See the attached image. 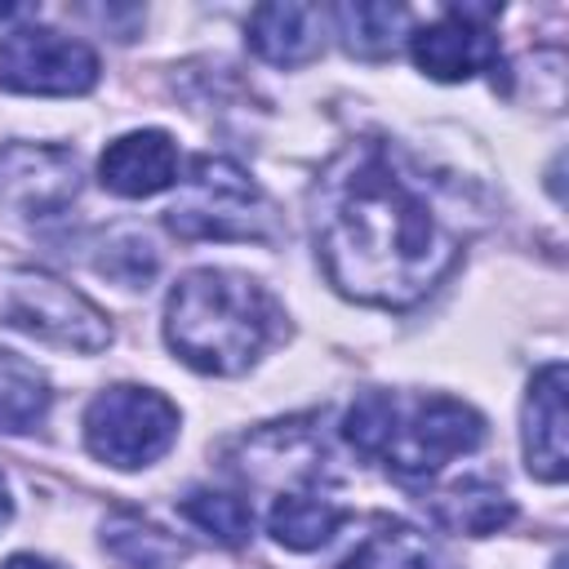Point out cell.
I'll use <instances>...</instances> for the list:
<instances>
[{"label":"cell","instance_id":"obj_14","mask_svg":"<svg viewBox=\"0 0 569 569\" xmlns=\"http://www.w3.org/2000/svg\"><path fill=\"white\" fill-rule=\"evenodd\" d=\"M431 516L453 533L485 538V533H498L516 520V502L489 480H458L431 498Z\"/></svg>","mask_w":569,"mask_h":569},{"label":"cell","instance_id":"obj_19","mask_svg":"<svg viewBox=\"0 0 569 569\" xmlns=\"http://www.w3.org/2000/svg\"><path fill=\"white\" fill-rule=\"evenodd\" d=\"M178 511H182L196 529H204L209 538H218L222 547H240V542H249V533H253V511H249V502H244L240 493L191 489V493L178 502Z\"/></svg>","mask_w":569,"mask_h":569},{"label":"cell","instance_id":"obj_6","mask_svg":"<svg viewBox=\"0 0 569 569\" xmlns=\"http://www.w3.org/2000/svg\"><path fill=\"white\" fill-rule=\"evenodd\" d=\"M0 311L13 329L67 351L93 356L111 347V320L102 316V307H93L80 289H71L49 271H13L0 298Z\"/></svg>","mask_w":569,"mask_h":569},{"label":"cell","instance_id":"obj_17","mask_svg":"<svg viewBox=\"0 0 569 569\" xmlns=\"http://www.w3.org/2000/svg\"><path fill=\"white\" fill-rule=\"evenodd\" d=\"M338 569H440V551H436L431 538L418 533L413 525L387 520V525H378Z\"/></svg>","mask_w":569,"mask_h":569},{"label":"cell","instance_id":"obj_9","mask_svg":"<svg viewBox=\"0 0 569 569\" xmlns=\"http://www.w3.org/2000/svg\"><path fill=\"white\" fill-rule=\"evenodd\" d=\"M80 191V164L67 147L9 142L0 147V213L9 218H53Z\"/></svg>","mask_w":569,"mask_h":569},{"label":"cell","instance_id":"obj_3","mask_svg":"<svg viewBox=\"0 0 569 569\" xmlns=\"http://www.w3.org/2000/svg\"><path fill=\"white\" fill-rule=\"evenodd\" d=\"M347 445L360 458L382 462L400 480H431L445 462L485 445V418L453 396L400 400L396 391H365L342 422Z\"/></svg>","mask_w":569,"mask_h":569},{"label":"cell","instance_id":"obj_10","mask_svg":"<svg viewBox=\"0 0 569 569\" xmlns=\"http://www.w3.org/2000/svg\"><path fill=\"white\" fill-rule=\"evenodd\" d=\"M565 387L569 373L560 360L542 365L529 378L525 413H520V440H525V467L529 476L560 485L569 471V445H565Z\"/></svg>","mask_w":569,"mask_h":569},{"label":"cell","instance_id":"obj_7","mask_svg":"<svg viewBox=\"0 0 569 569\" xmlns=\"http://www.w3.org/2000/svg\"><path fill=\"white\" fill-rule=\"evenodd\" d=\"M98 84V53L53 27L0 31V89L36 98H71Z\"/></svg>","mask_w":569,"mask_h":569},{"label":"cell","instance_id":"obj_11","mask_svg":"<svg viewBox=\"0 0 569 569\" xmlns=\"http://www.w3.org/2000/svg\"><path fill=\"white\" fill-rule=\"evenodd\" d=\"M98 178L107 191L124 200H147L160 196L178 182V142L164 129H133L107 142L98 160Z\"/></svg>","mask_w":569,"mask_h":569},{"label":"cell","instance_id":"obj_4","mask_svg":"<svg viewBox=\"0 0 569 569\" xmlns=\"http://www.w3.org/2000/svg\"><path fill=\"white\" fill-rule=\"evenodd\" d=\"M164 222L182 240H271L276 209L267 191L227 156H196L178 178Z\"/></svg>","mask_w":569,"mask_h":569},{"label":"cell","instance_id":"obj_12","mask_svg":"<svg viewBox=\"0 0 569 569\" xmlns=\"http://www.w3.org/2000/svg\"><path fill=\"white\" fill-rule=\"evenodd\" d=\"M249 49L271 62V67H302L320 58L325 31H329V9L320 4H293V0H271L249 13Z\"/></svg>","mask_w":569,"mask_h":569},{"label":"cell","instance_id":"obj_13","mask_svg":"<svg viewBox=\"0 0 569 569\" xmlns=\"http://www.w3.org/2000/svg\"><path fill=\"white\" fill-rule=\"evenodd\" d=\"M347 520V507L316 489H280V498L267 511V533L289 551H316L325 547Z\"/></svg>","mask_w":569,"mask_h":569},{"label":"cell","instance_id":"obj_1","mask_svg":"<svg viewBox=\"0 0 569 569\" xmlns=\"http://www.w3.org/2000/svg\"><path fill=\"white\" fill-rule=\"evenodd\" d=\"M311 244L325 280L365 307H418L462 258V196L382 138L347 142L316 178Z\"/></svg>","mask_w":569,"mask_h":569},{"label":"cell","instance_id":"obj_21","mask_svg":"<svg viewBox=\"0 0 569 569\" xmlns=\"http://www.w3.org/2000/svg\"><path fill=\"white\" fill-rule=\"evenodd\" d=\"M9 516H13V498H9V480H4V471H0V529L9 525Z\"/></svg>","mask_w":569,"mask_h":569},{"label":"cell","instance_id":"obj_8","mask_svg":"<svg viewBox=\"0 0 569 569\" xmlns=\"http://www.w3.org/2000/svg\"><path fill=\"white\" fill-rule=\"evenodd\" d=\"M498 9L493 4H449L440 18L422 22L409 36V58L422 76L458 84L471 80L480 71H498L502 67V49L498 36L489 27Z\"/></svg>","mask_w":569,"mask_h":569},{"label":"cell","instance_id":"obj_20","mask_svg":"<svg viewBox=\"0 0 569 569\" xmlns=\"http://www.w3.org/2000/svg\"><path fill=\"white\" fill-rule=\"evenodd\" d=\"M0 569H62V565H53V560H44V556H31V551H18V556H9Z\"/></svg>","mask_w":569,"mask_h":569},{"label":"cell","instance_id":"obj_2","mask_svg":"<svg viewBox=\"0 0 569 569\" xmlns=\"http://www.w3.org/2000/svg\"><path fill=\"white\" fill-rule=\"evenodd\" d=\"M280 307L244 271L196 267L164 298V342L169 351L213 378L244 373L276 338Z\"/></svg>","mask_w":569,"mask_h":569},{"label":"cell","instance_id":"obj_18","mask_svg":"<svg viewBox=\"0 0 569 569\" xmlns=\"http://www.w3.org/2000/svg\"><path fill=\"white\" fill-rule=\"evenodd\" d=\"M102 542L129 569H178L187 560V542H178L173 533H164L138 516H111L102 529Z\"/></svg>","mask_w":569,"mask_h":569},{"label":"cell","instance_id":"obj_15","mask_svg":"<svg viewBox=\"0 0 569 569\" xmlns=\"http://www.w3.org/2000/svg\"><path fill=\"white\" fill-rule=\"evenodd\" d=\"M49 405H53V391H49L44 369H36L27 356L0 347V431H9V436L36 431L44 422Z\"/></svg>","mask_w":569,"mask_h":569},{"label":"cell","instance_id":"obj_5","mask_svg":"<svg viewBox=\"0 0 569 569\" xmlns=\"http://www.w3.org/2000/svg\"><path fill=\"white\" fill-rule=\"evenodd\" d=\"M178 440V405L151 387H107L84 409V445L116 471L160 462Z\"/></svg>","mask_w":569,"mask_h":569},{"label":"cell","instance_id":"obj_16","mask_svg":"<svg viewBox=\"0 0 569 569\" xmlns=\"http://www.w3.org/2000/svg\"><path fill=\"white\" fill-rule=\"evenodd\" d=\"M405 18L409 13L400 4H338V9H329V22L338 27L347 53L365 58V62L391 58V49L405 31Z\"/></svg>","mask_w":569,"mask_h":569}]
</instances>
